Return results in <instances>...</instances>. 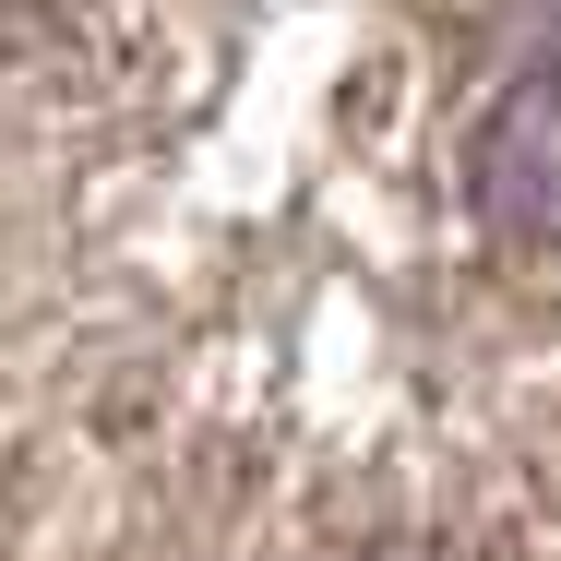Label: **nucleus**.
<instances>
[{"instance_id": "nucleus-1", "label": "nucleus", "mask_w": 561, "mask_h": 561, "mask_svg": "<svg viewBox=\"0 0 561 561\" xmlns=\"http://www.w3.org/2000/svg\"><path fill=\"white\" fill-rule=\"evenodd\" d=\"M466 192L478 216L514 239H561V72H526L466 144Z\"/></svg>"}, {"instance_id": "nucleus-2", "label": "nucleus", "mask_w": 561, "mask_h": 561, "mask_svg": "<svg viewBox=\"0 0 561 561\" xmlns=\"http://www.w3.org/2000/svg\"><path fill=\"white\" fill-rule=\"evenodd\" d=\"M514 36H526V48L561 72V0H514Z\"/></svg>"}]
</instances>
